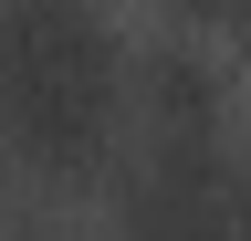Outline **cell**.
<instances>
[{
    "instance_id": "cell-1",
    "label": "cell",
    "mask_w": 251,
    "mask_h": 241,
    "mask_svg": "<svg viewBox=\"0 0 251 241\" xmlns=\"http://www.w3.org/2000/svg\"><path fill=\"white\" fill-rule=\"evenodd\" d=\"M126 115V53L94 0H0V136L42 178H94Z\"/></svg>"
},
{
    "instance_id": "cell-4",
    "label": "cell",
    "mask_w": 251,
    "mask_h": 241,
    "mask_svg": "<svg viewBox=\"0 0 251 241\" xmlns=\"http://www.w3.org/2000/svg\"><path fill=\"white\" fill-rule=\"evenodd\" d=\"M168 11L188 32H209V42H251V0H168Z\"/></svg>"
},
{
    "instance_id": "cell-3",
    "label": "cell",
    "mask_w": 251,
    "mask_h": 241,
    "mask_svg": "<svg viewBox=\"0 0 251 241\" xmlns=\"http://www.w3.org/2000/svg\"><path fill=\"white\" fill-rule=\"evenodd\" d=\"M136 95H147V136H157V147H209V136H230V126H220V74L199 63V53H157V63L136 74Z\"/></svg>"
},
{
    "instance_id": "cell-2",
    "label": "cell",
    "mask_w": 251,
    "mask_h": 241,
    "mask_svg": "<svg viewBox=\"0 0 251 241\" xmlns=\"http://www.w3.org/2000/svg\"><path fill=\"white\" fill-rule=\"evenodd\" d=\"M115 241H251V158L230 136L209 147H147V178L126 199Z\"/></svg>"
}]
</instances>
